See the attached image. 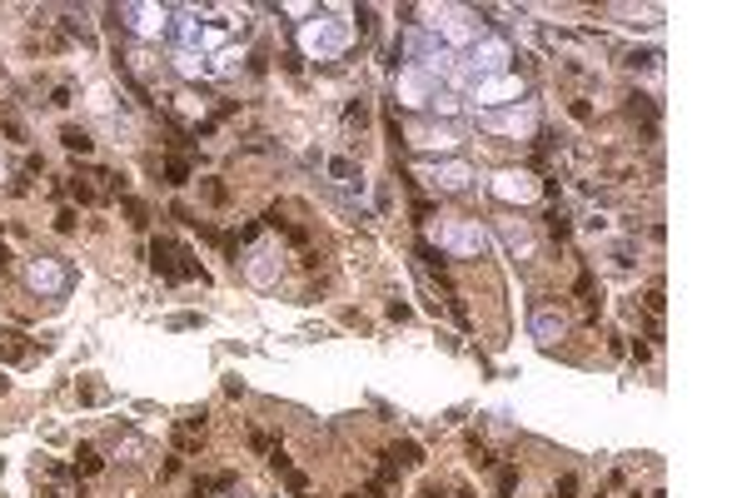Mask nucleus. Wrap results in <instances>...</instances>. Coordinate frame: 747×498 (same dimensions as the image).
<instances>
[{
    "mask_svg": "<svg viewBox=\"0 0 747 498\" xmlns=\"http://www.w3.org/2000/svg\"><path fill=\"white\" fill-rule=\"evenodd\" d=\"M424 30H429L433 40L444 50H454V55H464L468 46H479L489 30H483V21L474 11H464V5H439V11H424Z\"/></svg>",
    "mask_w": 747,
    "mask_h": 498,
    "instance_id": "obj_1",
    "label": "nucleus"
},
{
    "mask_svg": "<svg viewBox=\"0 0 747 498\" xmlns=\"http://www.w3.org/2000/svg\"><path fill=\"white\" fill-rule=\"evenodd\" d=\"M299 55L304 60H339L344 50H350L354 30L344 15H309V21L299 25Z\"/></svg>",
    "mask_w": 747,
    "mask_h": 498,
    "instance_id": "obj_2",
    "label": "nucleus"
},
{
    "mask_svg": "<svg viewBox=\"0 0 747 498\" xmlns=\"http://www.w3.org/2000/svg\"><path fill=\"white\" fill-rule=\"evenodd\" d=\"M509 60H514V46L489 30L479 46H468L464 55H458V80L474 85V80H489V75H509Z\"/></svg>",
    "mask_w": 747,
    "mask_h": 498,
    "instance_id": "obj_3",
    "label": "nucleus"
},
{
    "mask_svg": "<svg viewBox=\"0 0 747 498\" xmlns=\"http://www.w3.org/2000/svg\"><path fill=\"white\" fill-rule=\"evenodd\" d=\"M439 249H449L454 260H483L493 249V235L479 220H444L439 225Z\"/></svg>",
    "mask_w": 747,
    "mask_h": 498,
    "instance_id": "obj_4",
    "label": "nucleus"
},
{
    "mask_svg": "<svg viewBox=\"0 0 747 498\" xmlns=\"http://www.w3.org/2000/svg\"><path fill=\"white\" fill-rule=\"evenodd\" d=\"M468 100H474V110H509L524 100V80H518L514 71L509 75H489V80H474L468 85Z\"/></svg>",
    "mask_w": 747,
    "mask_h": 498,
    "instance_id": "obj_5",
    "label": "nucleus"
},
{
    "mask_svg": "<svg viewBox=\"0 0 747 498\" xmlns=\"http://www.w3.org/2000/svg\"><path fill=\"white\" fill-rule=\"evenodd\" d=\"M120 21H125L140 40H160V36H170V25H175V11H164V5H150V0H135V5H120Z\"/></svg>",
    "mask_w": 747,
    "mask_h": 498,
    "instance_id": "obj_6",
    "label": "nucleus"
},
{
    "mask_svg": "<svg viewBox=\"0 0 747 498\" xmlns=\"http://www.w3.org/2000/svg\"><path fill=\"white\" fill-rule=\"evenodd\" d=\"M483 130L493 135H514V140H528L538 130V110L534 105H509V110H483L479 115Z\"/></svg>",
    "mask_w": 747,
    "mask_h": 498,
    "instance_id": "obj_7",
    "label": "nucleus"
},
{
    "mask_svg": "<svg viewBox=\"0 0 747 498\" xmlns=\"http://www.w3.org/2000/svg\"><path fill=\"white\" fill-rule=\"evenodd\" d=\"M419 175L429 179L433 190H444V195H458V190H468V185H474V165H468V160H454V154H449V160H429Z\"/></svg>",
    "mask_w": 747,
    "mask_h": 498,
    "instance_id": "obj_8",
    "label": "nucleus"
},
{
    "mask_svg": "<svg viewBox=\"0 0 747 498\" xmlns=\"http://www.w3.org/2000/svg\"><path fill=\"white\" fill-rule=\"evenodd\" d=\"M25 285L36 289L40 299H60L65 289H71V270L60 260H30L25 264Z\"/></svg>",
    "mask_w": 747,
    "mask_h": 498,
    "instance_id": "obj_9",
    "label": "nucleus"
},
{
    "mask_svg": "<svg viewBox=\"0 0 747 498\" xmlns=\"http://www.w3.org/2000/svg\"><path fill=\"white\" fill-rule=\"evenodd\" d=\"M489 190H493V200H503V204H534L538 179L528 175V170H499V175L489 179Z\"/></svg>",
    "mask_w": 747,
    "mask_h": 498,
    "instance_id": "obj_10",
    "label": "nucleus"
},
{
    "mask_svg": "<svg viewBox=\"0 0 747 498\" xmlns=\"http://www.w3.org/2000/svg\"><path fill=\"white\" fill-rule=\"evenodd\" d=\"M439 90H444V85L433 80L429 71H419V65H404V71L394 75V96L404 100V105H429Z\"/></svg>",
    "mask_w": 747,
    "mask_h": 498,
    "instance_id": "obj_11",
    "label": "nucleus"
},
{
    "mask_svg": "<svg viewBox=\"0 0 747 498\" xmlns=\"http://www.w3.org/2000/svg\"><path fill=\"white\" fill-rule=\"evenodd\" d=\"M409 145L424 154H454L458 150V130L454 125H409Z\"/></svg>",
    "mask_w": 747,
    "mask_h": 498,
    "instance_id": "obj_12",
    "label": "nucleus"
},
{
    "mask_svg": "<svg viewBox=\"0 0 747 498\" xmlns=\"http://www.w3.org/2000/svg\"><path fill=\"white\" fill-rule=\"evenodd\" d=\"M528 329H534L538 345H559L563 334H568V320H563L559 309H538L534 320H528Z\"/></svg>",
    "mask_w": 747,
    "mask_h": 498,
    "instance_id": "obj_13",
    "label": "nucleus"
},
{
    "mask_svg": "<svg viewBox=\"0 0 747 498\" xmlns=\"http://www.w3.org/2000/svg\"><path fill=\"white\" fill-rule=\"evenodd\" d=\"M175 71L185 75V80H199V75H205V50H195V46H175Z\"/></svg>",
    "mask_w": 747,
    "mask_h": 498,
    "instance_id": "obj_14",
    "label": "nucleus"
},
{
    "mask_svg": "<svg viewBox=\"0 0 747 498\" xmlns=\"http://www.w3.org/2000/svg\"><path fill=\"white\" fill-rule=\"evenodd\" d=\"M274 274H280V260H274V249H259L255 260H249V279H255V285H274Z\"/></svg>",
    "mask_w": 747,
    "mask_h": 498,
    "instance_id": "obj_15",
    "label": "nucleus"
},
{
    "mask_svg": "<svg viewBox=\"0 0 747 498\" xmlns=\"http://www.w3.org/2000/svg\"><path fill=\"white\" fill-rule=\"evenodd\" d=\"M429 110H439V115H458V96L454 90H439V96L429 100Z\"/></svg>",
    "mask_w": 747,
    "mask_h": 498,
    "instance_id": "obj_16",
    "label": "nucleus"
},
{
    "mask_svg": "<svg viewBox=\"0 0 747 498\" xmlns=\"http://www.w3.org/2000/svg\"><path fill=\"white\" fill-rule=\"evenodd\" d=\"M234 60H240V50H234V46H224V50H220V55H215L210 75H230V71H234Z\"/></svg>",
    "mask_w": 747,
    "mask_h": 498,
    "instance_id": "obj_17",
    "label": "nucleus"
},
{
    "mask_svg": "<svg viewBox=\"0 0 747 498\" xmlns=\"http://www.w3.org/2000/svg\"><path fill=\"white\" fill-rule=\"evenodd\" d=\"M180 110H185V115H199V110H205V105H199L195 96H180Z\"/></svg>",
    "mask_w": 747,
    "mask_h": 498,
    "instance_id": "obj_18",
    "label": "nucleus"
},
{
    "mask_svg": "<svg viewBox=\"0 0 747 498\" xmlns=\"http://www.w3.org/2000/svg\"><path fill=\"white\" fill-rule=\"evenodd\" d=\"M0 179H5V160H0Z\"/></svg>",
    "mask_w": 747,
    "mask_h": 498,
    "instance_id": "obj_19",
    "label": "nucleus"
}]
</instances>
